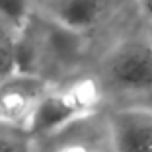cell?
I'll return each mask as SVG.
<instances>
[{"label": "cell", "instance_id": "obj_6", "mask_svg": "<svg viewBox=\"0 0 152 152\" xmlns=\"http://www.w3.org/2000/svg\"><path fill=\"white\" fill-rule=\"evenodd\" d=\"M18 41H20L18 31L0 23V86L8 84V82H12V78L20 76Z\"/></svg>", "mask_w": 152, "mask_h": 152}, {"label": "cell", "instance_id": "obj_4", "mask_svg": "<svg viewBox=\"0 0 152 152\" xmlns=\"http://www.w3.org/2000/svg\"><path fill=\"white\" fill-rule=\"evenodd\" d=\"M105 10L103 0H53L47 16L70 31L86 35L99 23Z\"/></svg>", "mask_w": 152, "mask_h": 152}, {"label": "cell", "instance_id": "obj_5", "mask_svg": "<svg viewBox=\"0 0 152 152\" xmlns=\"http://www.w3.org/2000/svg\"><path fill=\"white\" fill-rule=\"evenodd\" d=\"M4 86L6 88L0 94V119L23 121L26 125L41 96L31 94L26 86H12V82Z\"/></svg>", "mask_w": 152, "mask_h": 152}, {"label": "cell", "instance_id": "obj_8", "mask_svg": "<svg viewBox=\"0 0 152 152\" xmlns=\"http://www.w3.org/2000/svg\"><path fill=\"white\" fill-rule=\"evenodd\" d=\"M0 152H26V146L20 140L8 139V137H0Z\"/></svg>", "mask_w": 152, "mask_h": 152}, {"label": "cell", "instance_id": "obj_2", "mask_svg": "<svg viewBox=\"0 0 152 152\" xmlns=\"http://www.w3.org/2000/svg\"><path fill=\"white\" fill-rule=\"evenodd\" d=\"M105 72L113 86L125 92L152 90V41L125 39L111 49Z\"/></svg>", "mask_w": 152, "mask_h": 152}, {"label": "cell", "instance_id": "obj_3", "mask_svg": "<svg viewBox=\"0 0 152 152\" xmlns=\"http://www.w3.org/2000/svg\"><path fill=\"white\" fill-rule=\"evenodd\" d=\"M109 137L115 152H152V109L125 107L111 115Z\"/></svg>", "mask_w": 152, "mask_h": 152}, {"label": "cell", "instance_id": "obj_7", "mask_svg": "<svg viewBox=\"0 0 152 152\" xmlns=\"http://www.w3.org/2000/svg\"><path fill=\"white\" fill-rule=\"evenodd\" d=\"M35 18L33 0H0V23L22 33Z\"/></svg>", "mask_w": 152, "mask_h": 152}, {"label": "cell", "instance_id": "obj_1", "mask_svg": "<svg viewBox=\"0 0 152 152\" xmlns=\"http://www.w3.org/2000/svg\"><path fill=\"white\" fill-rule=\"evenodd\" d=\"M99 102V90L92 80H78L61 90L47 92L39 98L31 117L26 123V131L31 134H51L96 109Z\"/></svg>", "mask_w": 152, "mask_h": 152}, {"label": "cell", "instance_id": "obj_9", "mask_svg": "<svg viewBox=\"0 0 152 152\" xmlns=\"http://www.w3.org/2000/svg\"><path fill=\"white\" fill-rule=\"evenodd\" d=\"M137 2H139L140 10H142V12L146 14L148 18L152 20V0H137Z\"/></svg>", "mask_w": 152, "mask_h": 152}]
</instances>
